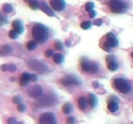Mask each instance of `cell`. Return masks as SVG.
Listing matches in <instances>:
<instances>
[{"label": "cell", "mask_w": 133, "mask_h": 124, "mask_svg": "<svg viewBox=\"0 0 133 124\" xmlns=\"http://www.w3.org/2000/svg\"><path fill=\"white\" fill-rule=\"evenodd\" d=\"M32 37L34 38L39 43H44L48 39L49 32L48 28L43 24L37 23L32 29Z\"/></svg>", "instance_id": "1"}, {"label": "cell", "mask_w": 133, "mask_h": 124, "mask_svg": "<svg viewBox=\"0 0 133 124\" xmlns=\"http://www.w3.org/2000/svg\"><path fill=\"white\" fill-rule=\"evenodd\" d=\"M57 103V99L52 94H47L44 96H41L36 101V106L38 108H49L55 105Z\"/></svg>", "instance_id": "2"}, {"label": "cell", "mask_w": 133, "mask_h": 124, "mask_svg": "<svg viewBox=\"0 0 133 124\" xmlns=\"http://www.w3.org/2000/svg\"><path fill=\"white\" fill-rule=\"evenodd\" d=\"M118 46V40L114 33L109 32L105 36V41L102 44V49L106 51H110L112 48H114Z\"/></svg>", "instance_id": "3"}, {"label": "cell", "mask_w": 133, "mask_h": 124, "mask_svg": "<svg viewBox=\"0 0 133 124\" xmlns=\"http://www.w3.org/2000/svg\"><path fill=\"white\" fill-rule=\"evenodd\" d=\"M28 66L32 71H36L40 74H43L48 71V67L46 66L45 64H43L40 61H38V60H29L28 61Z\"/></svg>", "instance_id": "4"}, {"label": "cell", "mask_w": 133, "mask_h": 124, "mask_svg": "<svg viewBox=\"0 0 133 124\" xmlns=\"http://www.w3.org/2000/svg\"><path fill=\"white\" fill-rule=\"evenodd\" d=\"M81 67L83 71L91 74H96L99 70V67L97 64L89 61V60L86 58H83L81 61Z\"/></svg>", "instance_id": "5"}, {"label": "cell", "mask_w": 133, "mask_h": 124, "mask_svg": "<svg viewBox=\"0 0 133 124\" xmlns=\"http://www.w3.org/2000/svg\"><path fill=\"white\" fill-rule=\"evenodd\" d=\"M115 88L121 93H128L131 89L130 83L124 79L118 78L114 80Z\"/></svg>", "instance_id": "6"}, {"label": "cell", "mask_w": 133, "mask_h": 124, "mask_svg": "<svg viewBox=\"0 0 133 124\" xmlns=\"http://www.w3.org/2000/svg\"><path fill=\"white\" fill-rule=\"evenodd\" d=\"M109 8L113 13H123L127 9V5L120 0H112L109 3Z\"/></svg>", "instance_id": "7"}, {"label": "cell", "mask_w": 133, "mask_h": 124, "mask_svg": "<svg viewBox=\"0 0 133 124\" xmlns=\"http://www.w3.org/2000/svg\"><path fill=\"white\" fill-rule=\"evenodd\" d=\"M40 124H58L56 118L52 113H44L39 117Z\"/></svg>", "instance_id": "8"}, {"label": "cell", "mask_w": 133, "mask_h": 124, "mask_svg": "<svg viewBox=\"0 0 133 124\" xmlns=\"http://www.w3.org/2000/svg\"><path fill=\"white\" fill-rule=\"evenodd\" d=\"M28 94L34 99H38L42 95V89L39 85H32L29 87L28 89Z\"/></svg>", "instance_id": "9"}, {"label": "cell", "mask_w": 133, "mask_h": 124, "mask_svg": "<svg viewBox=\"0 0 133 124\" xmlns=\"http://www.w3.org/2000/svg\"><path fill=\"white\" fill-rule=\"evenodd\" d=\"M61 83L63 86H72V85H78L80 82L77 79V78H76L75 76L73 75H66L65 77H63L62 79L61 80Z\"/></svg>", "instance_id": "10"}, {"label": "cell", "mask_w": 133, "mask_h": 124, "mask_svg": "<svg viewBox=\"0 0 133 124\" xmlns=\"http://www.w3.org/2000/svg\"><path fill=\"white\" fill-rule=\"evenodd\" d=\"M50 5L55 11H62L66 8V3L64 0H50Z\"/></svg>", "instance_id": "11"}, {"label": "cell", "mask_w": 133, "mask_h": 124, "mask_svg": "<svg viewBox=\"0 0 133 124\" xmlns=\"http://www.w3.org/2000/svg\"><path fill=\"white\" fill-rule=\"evenodd\" d=\"M106 63H107V68L111 71H116L118 69L119 65L116 62L114 56H106Z\"/></svg>", "instance_id": "12"}, {"label": "cell", "mask_w": 133, "mask_h": 124, "mask_svg": "<svg viewBox=\"0 0 133 124\" xmlns=\"http://www.w3.org/2000/svg\"><path fill=\"white\" fill-rule=\"evenodd\" d=\"M107 108L109 111L112 113H115L117 111L119 108V106H118V103L116 102V99L109 100L108 103H107Z\"/></svg>", "instance_id": "13"}, {"label": "cell", "mask_w": 133, "mask_h": 124, "mask_svg": "<svg viewBox=\"0 0 133 124\" xmlns=\"http://www.w3.org/2000/svg\"><path fill=\"white\" fill-rule=\"evenodd\" d=\"M12 26L13 27V30H15L18 34H22L23 32V23L21 22V21H19V20H15V21L13 22Z\"/></svg>", "instance_id": "14"}, {"label": "cell", "mask_w": 133, "mask_h": 124, "mask_svg": "<svg viewBox=\"0 0 133 124\" xmlns=\"http://www.w3.org/2000/svg\"><path fill=\"white\" fill-rule=\"evenodd\" d=\"M40 8H41L42 11V12H44L47 15H48V16H50V17H53V16H55L54 12H52V10L49 8L48 5L46 3L42 2V3H40Z\"/></svg>", "instance_id": "15"}, {"label": "cell", "mask_w": 133, "mask_h": 124, "mask_svg": "<svg viewBox=\"0 0 133 124\" xmlns=\"http://www.w3.org/2000/svg\"><path fill=\"white\" fill-rule=\"evenodd\" d=\"M13 52V47L10 45H4L0 47V56H5Z\"/></svg>", "instance_id": "16"}, {"label": "cell", "mask_w": 133, "mask_h": 124, "mask_svg": "<svg viewBox=\"0 0 133 124\" xmlns=\"http://www.w3.org/2000/svg\"><path fill=\"white\" fill-rule=\"evenodd\" d=\"M29 81H31V74L23 73L20 78V85L22 86H26Z\"/></svg>", "instance_id": "17"}, {"label": "cell", "mask_w": 133, "mask_h": 124, "mask_svg": "<svg viewBox=\"0 0 133 124\" xmlns=\"http://www.w3.org/2000/svg\"><path fill=\"white\" fill-rule=\"evenodd\" d=\"M3 71L6 72H15V70H17V67L13 64H3L0 67Z\"/></svg>", "instance_id": "18"}, {"label": "cell", "mask_w": 133, "mask_h": 124, "mask_svg": "<svg viewBox=\"0 0 133 124\" xmlns=\"http://www.w3.org/2000/svg\"><path fill=\"white\" fill-rule=\"evenodd\" d=\"M77 103H78V108L81 109L82 111H84V110H86V108H87V101H86L85 97L83 96L80 97L78 99Z\"/></svg>", "instance_id": "19"}, {"label": "cell", "mask_w": 133, "mask_h": 124, "mask_svg": "<svg viewBox=\"0 0 133 124\" xmlns=\"http://www.w3.org/2000/svg\"><path fill=\"white\" fill-rule=\"evenodd\" d=\"M26 3H28L30 8L33 10H37L40 8V3L38 1V0H23Z\"/></svg>", "instance_id": "20"}, {"label": "cell", "mask_w": 133, "mask_h": 124, "mask_svg": "<svg viewBox=\"0 0 133 124\" xmlns=\"http://www.w3.org/2000/svg\"><path fill=\"white\" fill-rule=\"evenodd\" d=\"M64 61V56H63L62 54L60 53H58V54H55L53 56V61L57 64H62Z\"/></svg>", "instance_id": "21"}, {"label": "cell", "mask_w": 133, "mask_h": 124, "mask_svg": "<svg viewBox=\"0 0 133 124\" xmlns=\"http://www.w3.org/2000/svg\"><path fill=\"white\" fill-rule=\"evenodd\" d=\"M89 104L90 106H91V108H94V107L96 105V103H97V99H96V97L92 94V93H91V94L89 95Z\"/></svg>", "instance_id": "22"}, {"label": "cell", "mask_w": 133, "mask_h": 124, "mask_svg": "<svg viewBox=\"0 0 133 124\" xmlns=\"http://www.w3.org/2000/svg\"><path fill=\"white\" fill-rule=\"evenodd\" d=\"M72 106L70 103H65L62 106V112L65 114H69V113H72Z\"/></svg>", "instance_id": "23"}, {"label": "cell", "mask_w": 133, "mask_h": 124, "mask_svg": "<svg viewBox=\"0 0 133 124\" xmlns=\"http://www.w3.org/2000/svg\"><path fill=\"white\" fill-rule=\"evenodd\" d=\"M3 12H6V13H10V12H13V6L11 4L6 3V4H4L3 6Z\"/></svg>", "instance_id": "24"}, {"label": "cell", "mask_w": 133, "mask_h": 124, "mask_svg": "<svg viewBox=\"0 0 133 124\" xmlns=\"http://www.w3.org/2000/svg\"><path fill=\"white\" fill-rule=\"evenodd\" d=\"M37 42L35 41H31L28 43V45H27V48H28L29 51H33V50H35L37 48Z\"/></svg>", "instance_id": "25"}, {"label": "cell", "mask_w": 133, "mask_h": 124, "mask_svg": "<svg viewBox=\"0 0 133 124\" xmlns=\"http://www.w3.org/2000/svg\"><path fill=\"white\" fill-rule=\"evenodd\" d=\"M91 26H92V22L90 21H85V22H82V24H81V27L84 30H87L91 27Z\"/></svg>", "instance_id": "26"}, {"label": "cell", "mask_w": 133, "mask_h": 124, "mask_svg": "<svg viewBox=\"0 0 133 124\" xmlns=\"http://www.w3.org/2000/svg\"><path fill=\"white\" fill-rule=\"evenodd\" d=\"M93 8H94V3H93L89 2V3H86V5H85V9H86V12H90L91 11H92Z\"/></svg>", "instance_id": "27"}, {"label": "cell", "mask_w": 133, "mask_h": 124, "mask_svg": "<svg viewBox=\"0 0 133 124\" xmlns=\"http://www.w3.org/2000/svg\"><path fill=\"white\" fill-rule=\"evenodd\" d=\"M18 35L19 34L15 30H11V31L9 32V37L11 39H17L18 37Z\"/></svg>", "instance_id": "28"}, {"label": "cell", "mask_w": 133, "mask_h": 124, "mask_svg": "<svg viewBox=\"0 0 133 124\" xmlns=\"http://www.w3.org/2000/svg\"><path fill=\"white\" fill-rule=\"evenodd\" d=\"M66 124H75L76 123V119L74 117H68L66 120Z\"/></svg>", "instance_id": "29"}, {"label": "cell", "mask_w": 133, "mask_h": 124, "mask_svg": "<svg viewBox=\"0 0 133 124\" xmlns=\"http://www.w3.org/2000/svg\"><path fill=\"white\" fill-rule=\"evenodd\" d=\"M8 124H23L22 122H18L15 118H9L8 119Z\"/></svg>", "instance_id": "30"}, {"label": "cell", "mask_w": 133, "mask_h": 124, "mask_svg": "<svg viewBox=\"0 0 133 124\" xmlns=\"http://www.w3.org/2000/svg\"><path fill=\"white\" fill-rule=\"evenodd\" d=\"M55 48L58 51H61L63 48V46H62V43L61 42H55Z\"/></svg>", "instance_id": "31"}, {"label": "cell", "mask_w": 133, "mask_h": 124, "mask_svg": "<svg viewBox=\"0 0 133 124\" xmlns=\"http://www.w3.org/2000/svg\"><path fill=\"white\" fill-rule=\"evenodd\" d=\"M17 108H18V110L19 112H24L25 111V108H26L24 104H23V103H18V107H17Z\"/></svg>", "instance_id": "32"}, {"label": "cell", "mask_w": 133, "mask_h": 124, "mask_svg": "<svg viewBox=\"0 0 133 124\" xmlns=\"http://www.w3.org/2000/svg\"><path fill=\"white\" fill-rule=\"evenodd\" d=\"M45 56L47 57H51V56H54V53L52 51V50H47L45 51Z\"/></svg>", "instance_id": "33"}, {"label": "cell", "mask_w": 133, "mask_h": 124, "mask_svg": "<svg viewBox=\"0 0 133 124\" xmlns=\"http://www.w3.org/2000/svg\"><path fill=\"white\" fill-rule=\"evenodd\" d=\"M102 23H103L102 20V19H99V18H98V19H96L95 22H94V24H95L96 26H102Z\"/></svg>", "instance_id": "34"}, {"label": "cell", "mask_w": 133, "mask_h": 124, "mask_svg": "<svg viewBox=\"0 0 133 124\" xmlns=\"http://www.w3.org/2000/svg\"><path fill=\"white\" fill-rule=\"evenodd\" d=\"M13 101L16 104H18V103H22L21 102V99H20V97H18V96L14 97V98H13Z\"/></svg>", "instance_id": "35"}, {"label": "cell", "mask_w": 133, "mask_h": 124, "mask_svg": "<svg viewBox=\"0 0 133 124\" xmlns=\"http://www.w3.org/2000/svg\"><path fill=\"white\" fill-rule=\"evenodd\" d=\"M4 22H6V18L0 14V24H3Z\"/></svg>", "instance_id": "36"}, {"label": "cell", "mask_w": 133, "mask_h": 124, "mask_svg": "<svg viewBox=\"0 0 133 124\" xmlns=\"http://www.w3.org/2000/svg\"><path fill=\"white\" fill-rule=\"evenodd\" d=\"M38 79V77L35 74H31V81H36Z\"/></svg>", "instance_id": "37"}, {"label": "cell", "mask_w": 133, "mask_h": 124, "mask_svg": "<svg viewBox=\"0 0 133 124\" xmlns=\"http://www.w3.org/2000/svg\"><path fill=\"white\" fill-rule=\"evenodd\" d=\"M89 16H90V18H95V16H96V12L94 11V10H92V11H91V12H89Z\"/></svg>", "instance_id": "38"}, {"label": "cell", "mask_w": 133, "mask_h": 124, "mask_svg": "<svg viewBox=\"0 0 133 124\" xmlns=\"http://www.w3.org/2000/svg\"><path fill=\"white\" fill-rule=\"evenodd\" d=\"M98 85H99V84H98L97 82H96V81L92 83V86H93V87H94V88H95V89H96V88H97V87L99 86Z\"/></svg>", "instance_id": "39"}, {"label": "cell", "mask_w": 133, "mask_h": 124, "mask_svg": "<svg viewBox=\"0 0 133 124\" xmlns=\"http://www.w3.org/2000/svg\"><path fill=\"white\" fill-rule=\"evenodd\" d=\"M131 56H132V58H133V51H132V53H131Z\"/></svg>", "instance_id": "40"}, {"label": "cell", "mask_w": 133, "mask_h": 124, "mask_svg": "<svg viewBox=\"0 0 133 124\" xmlns=\"http://www.w3.org/2000/svg\"><path fill=\"white\" fill-rule=\"evenodd\" d=\"M132 124H133V123H132Z\"/></svg>", "instance_id": "41"}]
</instances>
